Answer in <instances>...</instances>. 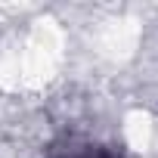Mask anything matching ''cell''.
Here are the masks:
<instances>
[{"label":"cell","mask_w":158,"mask_h":158,"mask_svg":"<svg viewBox=\"0 0 158 158\" xmlns=\"http://www.w3.org/2000/svg\"><path fill=\"white\" fill-rule=\"evenodd\" d=\"M59 158H124V155L115 149H106V146H90L84 152H71V155H59Z\"/></svg>","instance_id":"cell-1"}]
</instances>
